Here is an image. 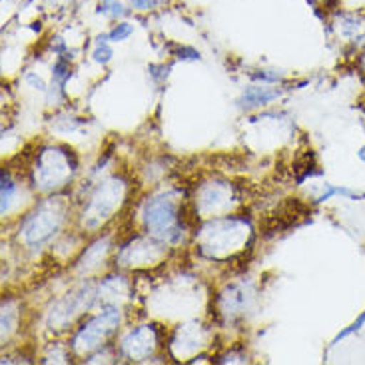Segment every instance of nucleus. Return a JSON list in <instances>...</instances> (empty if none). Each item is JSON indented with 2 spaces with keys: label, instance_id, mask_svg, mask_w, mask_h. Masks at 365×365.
<instances>
[{
  "label": "nucleus",
  "instance_id": "obj_5",
  "mask_svg": "<svg viewBox=\"0 0 365 365\" xmlns=\"http://www.w3.org/2000/svg\"><path fill=\"white\" fill-rule=\"evenodd\" d=\"M106 40H108V34H106V36H100L98 46L94 50V60H96V62H102V64H106V62L112 58V48H110Z\"/></svg>",
  "mask_w": 365,
  "mask_h": 365
},
{
  "label": "nucleus",
  "instance_id": "obj_3",
  "mask_svg": "<svg viewBox=\"0 0 365 365\" xmlns=\"http://www.w3.org/2000/svg\"><path fill=\"white\" fill-rule=\"evenodd\" d=\"M98 14H104L108 19H122L128 14V9L120 0H100Z\"/></svg>",
  "mask_w": 365,
  "mask_h": 365
},
{
  "label": "nucleus",
  "instance_id": "obj_4",
  "mask_svg": "<svg viewBox=\"0 0 365 365\" xmlns=\"http://www.w3.org/2000/svg\"><path fill=\"white\" fill-rule=\"evenodd\" d=\"M132 34H134V26L130 22H118L108 32V40H112V42H122V40H128Z\"/></svg>",
  "mask_w": 365,
  "mask_h": 365
},
{
  "label": "nucleus",
  "instance_id": "obj_6",
  "mask_svg": "<svg viewBox=\"0 0 365 365\" xmlns=\"http://www.w3.org/2000/svg\"><path fill=\"white\" fill-rule=\"evenodd\" d=\"M162 2H164V0H130L132 9L136 10H154L158 9Z\"/></svg>",
  "mask_w": 365,
  "mask_h": 365
},
{
  "label": "nucleus",
  "instance_id": "obj_1",
  "mask_svg": "<svg viewBox=\"0 0 365 365\" xmlns=\"http://www.w3.org/2000/svg\"><path fill=\"white\" fill-rule=\"evenodd\" d=\"M334 29L339 36L359 40L365 36V10H334Z\"/></svg>",
  "mask_w": 365,
  "mask_h": 365
},
{
  "label": "nucleus",
  "instance_id": "obj_2",
  "mask_svg": "<svg viewBox=\"0 0 365 365\" xmlns=\"http://www.w3.org/2000/svg\"><path fill=\"white\" fill-rule=\"evenodd\" d=\"M274 98H277V92H269V90L266 88H254L244 94V102H247V104H244V106L252 108V106L267 104L269 100H274Z\"/></svg>",
  "mask_w": 365,
  "mask_h": 365
},
{
  "label": "nucleus",
  "instance_id": "obj_7",
  "mask_svg": "<svg viewBox=\"0 0 365 365\" xmlns=\"http://www.w3.org/2000/svg\"><path fill=\"white\" fill-rule=\"evenodd\" d=\"M359 158H361L365 162V146H364V148H361V152H359Z\"/></svg>",
  "mask_w": 365,
  "mask_h": 365
}]
</instances>
